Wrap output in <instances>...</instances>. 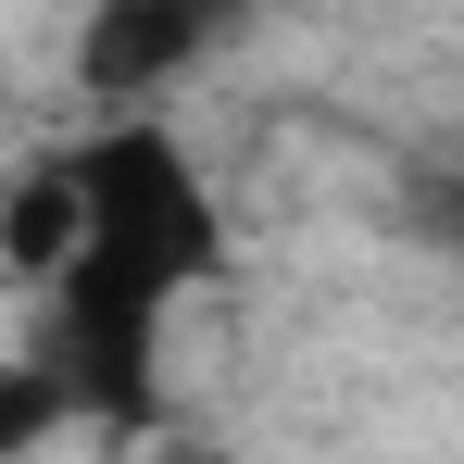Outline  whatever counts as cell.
I'll list each match as a JSON object with an SVG mask.
<instances>
[{
	"instance_id": "1",
	"label": "cell",
	"mask_w": 464,
	"mask_h": 464,
	"mask_svg": "<svg viewBox=\"0 0 464 464\" xmlns=\"http://www.w3.org/2000/svg\"><path fill=\"white\" fill-rule=\"evenodd\" d=\"M63 163H76V227H88L76 251L126 264V276L163 289V302H188V289L227 276V201H214V176L188 163L176 126H151V113H101Z\"/></svg>"
},
{
	"instance_id": "2",
	"label": "cell",
	"mask_w": 464,
	"mask_h": 464,
	"mask_svg": "<svg viewBox=\"0 0 464 464\" xmlns=\"http://www.w3.org/2000/svg\"><path fill=\"white\" fill-rule=\"evenodd\" d=\"M163 289H139L126 264H101V251H76L51 289H38V377L63 389V414H88V427H126V440H151L163 427Z\"/></svg>"
},
{
	"instance_id": "3",
	"label": "cell",
	"mask_w": 464,
	"mask_h": 464,
	"mask_svg": "<svg viewBox=\"0 0 464 464\" xmlns=\"http://www.w3.org/2000/svg\"><path fill=\"white\" fill-rule=\"evenodd\" d=\"M238 38H251V0H88L76 88L101 113H151L163 88H188L201 63H227Z\"/></svg>"
},
{
	"instance_id": "4",
	"label": "cell",
	"mask_w": 464,
	"mask_h": 464,
	"mask_svg": "<svg viewBox=\"0 0 464 464\" xmlns=\"http://www.w3.org/2000/svg\"><path fill=\"white\" fill-rule=\"evenodd\" d=\"M76 163L63 151H38V163H13V188H0V264L25 276V289H51L63 264H76Z\"/></svg>"
},
{
	"instance_id": "5",
	"label": "cell",
	"mask_w": 464,
	"mask_h": 464,
	"mask_svg": "<svg viewBox=\"0 0 464 464\" xmlns=\"http://www.w3.org/2000/svg\"><path fill=\"white\" fill-rule=\"evenodd\" d=\"M51 427H76V414H63V389L38 377V364H0V452H38Z\"/></svg>"
},
{
	"instance_id": "6",
	"label": "cell",
	"mask_w": 464,
	"mask_h": 464,
	"mask_svg": "<svg viewBox=\"0 0 464 464\" xmlns=\"http://www.w3.org/2000/svg\"><path fill=\"white\" fill-rule=\"evenodd\" d=\"M401 227L427 238V251H452V264H464V176H452V163H440V176H414V188H401Z\"/></svg>"
},
{
	"instance_id": "7",
	"label": "cell",
	"mask_w": 464,
	"mask_h": 464,
	"mask_svg": "<svg viewBox=\"0 0 464 464\" xmlns=\"http://www.w3.org/2000/svg\"><path fill=\"white\" fill-rule=\"evenodd\" d=\"M139 464H238V452H227V440H188V427H151Z\"/></svg>"
}]
</instances>
